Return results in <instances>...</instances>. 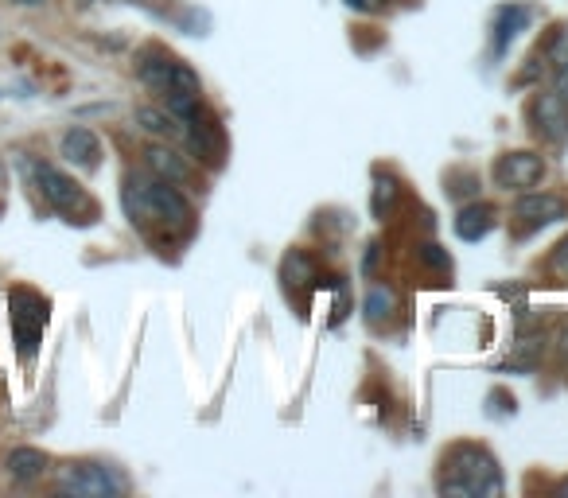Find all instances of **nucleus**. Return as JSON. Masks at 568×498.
<instances>
[{"mask_svg":"<svg viewBox=\"0 0 568 498\" xmlns=\"http://www.w3.org/2000/svg\"><path fill=\"white\" fill-rule=\"evenodd\" d=\"M137 121H141V129H148L152 137H179V121L172 113H164V109L141 106L137 109Z\"/></svg>","mask_w":568,"mask_h":498,"instance_id":"17","label":"nucleus"},{"mask_svg":"<svg viewBox=\"0 0 568 498\" xmlns=\"http://www.w3.org/2000/svg\"><path fill=\"white\" fill-rule=\"evenodd\" d=\"M491 226H495V207H487V203H471V207H463L460 218H456V234H460L463 242L487 238Z\"/></svg>","mask_w":568,"mask_h":498,"instance_id":"13","label":"nucleus"},{"mask_svg":"<svg viewBox=\"0 0 568 498\" xmlns=\"http://www.w3.org/2000/svg\"><path fill=\"white\" fill-rule=\"evenodd\" d=\"M393 207H397V183L390 176H378L374 179V218H390Z\"/></svg>","mask_w":568,"mask_h":498,"instance_id":"18","label":"nucleus"},{"mask_svg":"<svg viewBox=\"0 0 568 498\" xmlns=\"http://www.w3.org/2000/svg\"><path fill=\"white\" fill-rule=\"evenodd\" d=\"M549 273L557 277V281H568V234L557 242V249H553V257H549Z\"/></svg>","mask_w":568,"mask_h":498,"instance_id":"20","label":"nucleus"},{"mask_svg":"<svg viewBox=\"0 0 568 498\" xmlns=\"http://www.w3.org/2000/svg\"><path fill=\"white\" fill-rule=\"evenodd\" d=\"M561 218H568V203L561 195L530 191V195H522V199L514 203V211H510V230H514L518 238H526V234L549 226V222H561Z\"/></svg>","mask_w":568,"mask_h":498,"instance_id":"7","label":"nucleus"},{"mask_svg":"<svg viewBox=\"0 0 568 498\" xmlns=\"http://www.w3.org/2000/svg\"><path fill=\"white\" fill-rule=\"evenodd\" d=\"M59 491L74 498H109L125 491V479L106 463H67L59 471Z\"/></svg>","mask_w":568,"mask_h":498,"instance_id":"6","label":"nucleus"},{"mask_svg":"<svg viewBox=\"0 0 568 498\" xmlns=\"http://www.w3.org/2000/svg\"><path fill=\"white\" fill-rule=\"evenodd\" d=\"M144 168H148L152 176L176 183V187H183V183H191V179H195V168L187 164V156H179V152L164 148V144H152V148L144 152Z\"/></svg>","mask_w":568,"mask_h":498,"instance_id":"10","label":"nucleus"},{"mask_svg":"<svg viewBox=\"0 0 568 498\" xmlns=\"http://www.w3.org/2000/svg\"><path fill=\"white\" fill-rule=\"evenodd\" d=\"M137 78H141L152 94H160L168 102V113L176 121L187 117L191 109L203 102L199 74L191 71L183 59H176L172 51H164V47H144L141 55H137Z\"/></svg>","mask_w":568,"mask_h":498,"instance_id":"2","label":"nucleus"},{"mask_svg":"<svg viewBox=\"0 0 568 498\" xmlns=\"http://www.w3.org/2000/svg\"><path fill=\"white\" fill-rule=\"evenodd\" d=\"M530 20V12L526 8H502L498 12V24H495V51L502 55L506 51V43L522 32V24Z\"/></svg>","mask_w":568,"mask_h":498,"instance_id":"16","label":"nucleus"},{"mask_svg":"<svg viewBox=\"0 0 568 498\" xmlns=\"http://www.w3.org/2000/svg\"><path fill=\"white\" fill-rule=\"evenodd\" d=\"M284 285L288 288H308L316 281V261L304 253V249H292L288 257H284Z\"/></svg>","mask_w":568,"mask_h":498,"instance_id":"14","label":"nucleus"},{"mask_svg":"<svg viewBox=\"0 0 568 498\" xmlns=\"http://www.w3.org/2000/svg\"><path fill=\"white\" fill-rule=\"evenodd\" d=\"M393 312H397V296H393V288L374 285L370 292H366V320L374 323V327L390 323V320H393Z\"/></svg>","mask_w":568,"mask_h":498,"instance_id":"15","label":"nucleus"},{"mask_svg":"<svg viewBox=\"0 0 568 498\" xmlns=\"http://www.w3.org/2000/svg\"><path fill=\"white\" fill-rule=\"evenodd\" d=\"M444 495H502V471H498L495 456L479 444H456L444 456V479H440Z\"/></svg>","mask_w":568,"mask_h":498,"instance_id":"3","label":"nucleus"},{"mask_svg":"<svg viewBox=\"0 0 568 498\" xmlns=\"http://www.w3.org/2000/svg\"><path fill=\"white\" fill-rule=\"evenodd\" d=\"M63 156L78 164V168H98V156H102V141L90 133V129H71L63 137Z\"/></svg>","mask_w":568,"mask_h":498,"instance_id":"12","label":"nucleus"},{"mask_svg":"<svg viewBox=\"0 0 568 498\" xmlns=\"http://www.w3.org/2000/svg\"><path fill=\"white\" fill-rule=\"evenodd\" d=\"M565 59H568V28H561L557 36L549 39V47H545V63H549V67L557 71V67L565 63Z\"/></svg>","mask_w":568,"mask_h":498,"instance_id":"19","label":"nucleus"},{"mask_svg":"<svg viewBox=\"0 0 568 498\" xmlns=\"http://www.w3.org/2000/svg\"><path fill=\"white\" fill-rule=\"evenodd\" d=\"M545 176V160L537 152H506L495 164V183L506 191H526Z\"/></svg>","mask_w":568,"mask_h":498,"instance_id":"9","label":"nucleus"},{"mask_svg":"<svg viewBox=\"0 0 568 498\" xmlns=\"http://www.w3.org/2000/svg\"><path fill=\"white\" fill-rule=\"evenodd\" d=\"M351 8H358V12H374V8H382L386 0H347Z\"/></svg>","mask_w":568,"mask_h":498,"instance_id":"22","label":"nucleus"},{"mask_svg":"<svg viewBox=\"0 0 568 498\" xmlns=\"http://www.w3.org/2000/svg\"><path fill=\"white\" fill-rule=\"evenodd\" d=\"M553 90H557V94H561V98L568 102V59L561 63V67H557V74H553Z\"/></svg>","mask_w":568,"mask_h":498,"instance_id":"21","label":"nucleus"},{"mask_svg":"<svg viewBox=\"0 0 568 498\" xmlns=\"http://www.w3.org/2000/svg\"><path fill=\"white\" fill-rule=\"evenodd\" d=\"M47 467H51V460L39 448H12L4 460V471L12 475V483H36L39 475H47Z\"/></svg>","mask_w":568,"mask_h":498,"instance_id":"11","label":"nucleus"},{"mask_svg":"<svg viewBox=\"0 0 568 498\" xmlns=\"http://www.w3.org/2000/svg\"><path fill=\"white\" fill-rule=\"evenodd\" d=\"M0 183H4V168H0Z\"/></svg>","mask_w":568,"mask_h":498,"instance_id":"24","label":"nucleus"},{"mask_svg":"<svg viewBox=\"0 0 568 498\" xmlns=\"http://www.w3.org/2000/svg\"><path fill=\"white\" fill-rule=\"evenodd\" d=\"M32 176H36V187H39V195L47 199V207H55V211L67 214V218H78V214H90V218H94V203L86 199V191H82L67 172H59L55 164L36 160V164H32ZM78 222H82V218H78Z\"/></svg>","mask_w":568,"mask_h":498,"instance_id":"4","label":"nucleus"},{"mask_svg":"<svg viewBox=\"0 0 568 498\" xmlns=\"http://www.w3.org/2000/svg\"><path fill=\"white\" fill-rule=\"evenodd\" d=\"M125 214L141 230H164V234H183L191 230V203L183 199L176 183L160 176H133L125 179Z\"/></svg>","mask_w":568,"mask_h":498,"instance_id":"1","label":"nucleus"},{"mask_svg":"<svg viewBox=\"0 0 568 498\" xmlns=\"http://www.w3.org/2000/svg\"><path fill=\"white\" fill-rule=\"evenodd\" d=\"M12 4H20V8H43L47 0H12Z\"/></svg>","mask_w":568,"mask_h":498,"instance_id":"23","label":"nucleus"},{"mask_svg":"<svg viewBox=\"0 0 568 498\" xmlns=\"http://www.w3.org/2000/svg\"><path fill=\"white\" fill-rule=\"evenodd\" d=\"M179 137L187 144V152L195 156V160H203V164H222L226 160V137H222V125H218V117L203 109V102L191 109L187 117H179Z\"/></svg>","mask_w":568,"mask_h":498,"instance_id":"5","label":"nucleus"},{"mask_svg":"<svg viewBox=\"0 0 568 498\" xmlns=\"http://www.w3.org/2000/svg\"><path fill=\"white\" fill-rule=\"evenodd\" d=\"M533 133L541 141L549 144H561L568 137V102L557 94V90H541L533 98Z\"/></svg>","mask_w":568,"mask_h":498,"instance_id":"8","label":"nucleus"}]
</instances>
